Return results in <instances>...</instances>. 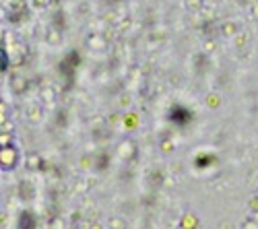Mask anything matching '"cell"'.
I'll return each mask as SVG.
<instances>
[{"instance_id": "cell-1", "label": "cell", "mask_w": 258, "mask_h": 229, "mask_svg": "<svg viewBox=\"0 0 258 229\" xmlns=\"http://www.w3.org/2000/svg\"><path fill=\"white\" fill-rule=\"evenodd\" d=\"M19 159H21L19 149L15 147L13 142L11 144H3V147H0V170H5V172L15 170L19 165Z\"/></svg>"}, {"instance_id": "cell-2", "label": "cell", "mask_w": 258, "mask_h": 229, "mask_svg": "<svg viewBox=\"0 0 258 229\" xmlns=\"http://www.w3.org/2000/svg\"><path fill=\"white\" fill-rule=\"evenodd\" d=\"M11 142H13V136L11 134L0 132V147H3V144H11Z\"/></svg>"}]
</instances>
